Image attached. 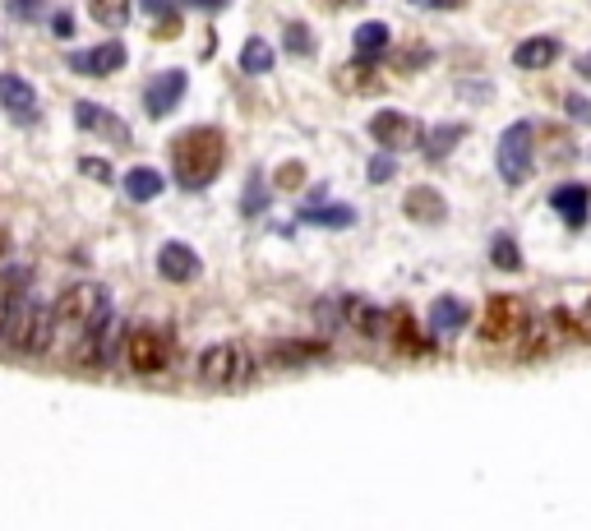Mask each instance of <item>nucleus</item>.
Returning <instances> with one entry per match:
<instances>
[{"label": "nucleus", "instance_id": "obj_1", "mask_svg": "<svg viewBox=\"0 0 591 531\" xmlns=\"http://www.w3.org/2000/svg\"><path fill=\"white\" fill-rule=\"evenodd\" d=\"M227 167V134L218 125H194L171 144V171L181 190H208Z\"/></svg>", "mask_w": 591, "mask_h": 531}, {"label": "nucleus", "instance_id": "obj_2", "mask_svg": "<svg viewBox=\"0 0 591 531\" xmlns=\"http://www.w3.org/2000/svg\"><path fill=\"white\" fill-rule=\"evenodd\" d=\"M107 310H111V291L102 287V282H74V287H65L61 296H56V305H51L56 342L74 347V342L84 338L88 328H93Z\"/></svg>", "mask_w": 591, "mask_h": 531}, {"label": "nucleus", "instance_id": "obj_3", "mask_svg": "<svg viewBox=\"0 0 591 531\" xmlns=\"http://www.w3.org/2000/svg\"><path fill=\"white\" fill-rule=\"evenodd\" d=\"M0 338L10 342L14 351H24V356H42V351H51L56 347V319H51V305L24 291V296L14 301L5 328H0Z\"/></svg>", "mask_w": 591, "mask_h": 531}, {"label": "nucleus", "instance_id": "obj_4", "mask_svg": "<svg viewBox=\"0 0 591 531\" xmlns=\"http://www.w3.org/2000/svg\"><path fill=\"white\" fill-rule=\"evenodd\" d=\"M254 379V356L241 342H213L199 356V384L208 388H245Z\"/></svg>", "mask_w": 591, "mask_h": 531}, {"label": "nucleus", "instance_id": "obj_5", "mask_svg": "<svg viewBox=\"0 0 591 531\" xmlns=\"http://www.w3.org/2000/svg\"><path fill=\"white\" fill-rule=\"evenodd\" d=\"M495 162H499L504 185H522V181H527L531 162H536V125H531V121H513V125H508V130L499 134Z\"/></svg>", "mask_w": 591, "mask_h": 531}, {"label": "nucleus", "instance_id": "obj_6", "mask_svg": "<svg viewBox=\"0 0 591 531\" xmlns=\"http://www.w3.org/2000/svg\"><path fill=\"white\" fill-rule=\"evenodd\" d=\"M527 324H531L527 301H518V296H490V301H485V314H481V342H490V347L522 342Z\"/></svg>", "mask_w": 591, "mask_h": 531}, {"label": "nucleus", "instance_id": "obj_7", "mask_svg": "<svg viewBox=\"0 0 591 531\" xmlns=\"http://www.w3.org/2000/svg\"><path fill=\"white\" fill-rule=\"evenodd\" d=\"M125 361L134 375H162L171 365V333L153 324H139L125 333Z\"/></svg>", "mask_w": 591, "mask_h": 531}, {"label": "nucleus", "instance_id": "obj_8", "mask_svg": "<svg viewBox=\"0 0 591 531\" xmlns=\"http://www.w3.org/2000/svg\"><path fill=\"white\" fill-rule=\"evenodd\" d=\"M116 347H121V314L107 310L84 338L74 342L70 356H74V365H84V370H102V365H111Z\"/></svg>", "mask_w": 591, "mask_h": 531}, {"label": "nucleus", "instance_id": "obj_9", "mask_svg": "<svg viewBox=\"0 0 591 531\" xmlns=\"http://www.w3.org/2000/svg\"><path fill=\"white\" fill-rule=\"evenodd\" d=\"M370 139L388 153H407V148H421V125L411 121L407 111H374Z\"/></svg>", "mask_w": 591, "mask_h": 531}, {"label": "nucleus", "instance_id": "obj_10", "mask_svg": "<svg viewBox=\"0 0 591 531\" xmlns=\"http://www.w3.org/2000/svg\"><path fill=\"white\" fill-rule=\"evenodd\" d=\"M185 88H190V74H185V70H157V74H148V84H144V111L153 116V121L171 116V111L181 107Z\"/></svg>", "mask_w": 591, "mask_h": 531}, {"label": "nucleus", "instance_id": "obj_11", "mask_svg": "<svg viewBox=\"0 0 591 531\" xmlns=\"http://www.w3.org/2000/svg\"><path fill=\"white\" fill-rule=\"evenodd\" d=\"M125 61H130V51H125V42H97V47L88 51H70L65 56V65H70L74 74H93V79H107V74H121Z\"/></svg>", "mask_w": 591, "mask_h": 531}, {"label": "nucleus", "instance_id": "obj_12", "mask_svg": "<svg viewBox=\"0 0 591 531\" xmlns=\"http://www.w3.org/2000/svg\"><path fill=\"white\" fill-rule=\"evenodd\" d=\"M0 111H10L19 125H37L42 121V107H37V93L24 74L0 70Z\"/></svg>", "mask_w": 591, "mask_h": 531}, {"label": "nucleus", "instance_id": "obj_13", "mask_svg": "<svg viewBox=\"0 0 591 531\" xmlns=\"http://www.w3.org/2000/svg\"><path fill=\"white\" fill-rule=\"evenodd\" d=\"M74 125H79L84 134L107 139V144H116V148H130V130H125V121L116 116V111L97 107V102H74Z\"/></svg>", "mask_w": 591, "mask_h": 531}, {"label": "nucleus", "instance_id": "obj_14", "mask_svg": "<svg viewBox=\"0 0 591 531\" xmlns=\"http://www.w3.org/2000/svg\"><path fill=\"white\" fill-rule=\"evenodd\" d=\"M157 273H162L167 282H176V287H185V282H194L199 273H204V259H199L185 241H167L162 250H157Z\"/></svg>", "mask_w": 591, "mask_h": 531}, {"label": "nucleus", "instance_id": "obj_15", "mask_svg": "<svg viewBox=\"0 0 591 531\" xmlns=\"http://www.w3.org/2000/svg\"><path fill=\"white\" fill-rule=\"evenodd\" d=\"M342 310L338 319L342 324H351L361 338H384V324H388V310H379L374 301H365V296H342Z\"/></svg>", "mask_w": 591, "mask_h": 531}, {"label": "nucleus", "instance_id": "obj_16", "mask_svg": "<svg viewBox=\"0 0 591 531\" xmlns=\"http://www.w3.org/2000/svg\"><path fill=\"white\" fill-rule=\"evenodd\" d=\"M550 208L564 218L568 231H582L587 227V213H591V185H582V181L559 185V190L550 194Z\"/></svg>", "mask_w": 591, "mask_h": 531}, {"label": "nucleus", "instance_id": "obj_17", "mask_svg": "<svg viewBox=\"0 0 591 531\" xmlns=\"http://www.w3.org/2000/svg\"><path fill=\"white\" fill-rule=\"evenodd\" d=\"M402 213H407L411 222H421V227H439V222L448 218V204L435 185H411L407 199H402Z\"/></svg>", "mask_w": 591, "mask_h": 531}, {"label": "nucleus", "instance_id": "obj_18", "mask_svg": "<svg viewBox=\"0 0 591 531\" xmlns=\"http://www.w3.org/2000/svg\"><path fill=\"white\" fill-rule=\"evenodd\" d=\"M333 84H338L342 93H384V79H379L374 61H365V56L338 65V70H333Z\"/></svg>", "mask_w": 591, "mask_h": 531}, {"label": "nucleus", "instance_id": "obj_19", "mask_svg": "<svg viewBox=\"0 0 591 531\" xmlns=\"http://www.w3.org/2000/svg\"><path fill=\"white\" fill-rule=\"evenodd\" d=\"M467 319H471V310H467L462 296H439V301L430 305V333H435V338H453V333H462Z\"/></svg>", "mask_w": 591, "mask_h": 531}, {"label": "nucleus", "instance_id": "obj_20", "mask_svg": "<svg viewBox=\"0 0 591 531\" xmlns=\"http://www.w3.org/2000/svg\"><path fill=\"white\" fill-rule=\"evenodd\" d=\"M384 338L393 342L398 351H407V356H425V351H430V338H421V333H416V319H411L407 310H388Z\"/></svg>", "mask_w": 591, "mask_h": 531}, {"label": "nucleus", "instance_id": "obj_21", "mask_svg": "<svg viewBox=\"0 0 591 531\" xmlns=\"http://www.w3.org/2000/svg\"><path fill=\"white\" fill-rule=\"evenodd\" d=\"M559 37H527V42H518V51H513V65L518 70H550V65L559 61Z\"/></svg>", "mask_w": 591, "mask_h": 531}, {"label": "nucleus", "instance_id": "obj_22", "mask_svg": "<svg viewBox=\"0 0 591 531\" xmlns=\"http://www.w3.org/2000/svg\"><path fill=\"white\" fill-rule=\"evenodd\" d=\"M296 222H301V227L347 231V227H356V208H347V204H305L301 213H296Z\"/></svg>", "mask_w": 591, "mask_h": 531}, {"label": "nucleus", "instance_id": "obj_23", "mask_svg": "<svg viewBox=\"0 0 591 531\" xmlns=\"http://www.w3.org/2000/svg\"><path fill=\"white\" fill-rule=\"evenodd\" d=\"M324 356H328L324 342H291V338H282V342L268 347V365H310V361H324Z\"/></svg>", "mask_w": 591, "mask_h": 531}, {"label": "nucleus", "instance_id": "obj_24", "mask_svg": "<svg viewBox=\"0 0 591 531\" xmlns=\"http://www.w3.org/2000/svg\"><path fill=\"white\" fill-rule=\"evenodd\" d=\"M462 134H467V125H458V121L435 125L430 134H421V153H425V162H444V157L462 144Z\"/></svg>", "mask_w": 591, "mask_h": 531}, {"label": "nucleus", "instance_id": "obj_25", "mask_svg": "<svg viewBox=\"0 0 591 531\" xmlns=\"http://www.w3.org/2000/svg\"><path fill=\"white\" fill-rule=\"evenodd\" d=\"M125 194H130L134 204H148V199H157V194L167 190V181H162V171H153V167H134V171H125Z\"/></svg>", "mask_w": 591, "mask_h": 531}, {"label": "nucleus", "instance_id": "obj_26", "mask_svg": "<svg viewBox=\"0 0 591 531\" xmlns=\"http://www.w3.org/2000/svg\"><path fill=\"white\" fill-rule=\"evenodd\" d=\"M388 42H393L388 24H361L356 33H351V47H356V56H365V61H379V56L388 51Z\"/></svg>", "mask_w": 591, "mask_h": 531}, {"label": "nucleus", "instance_id": "obj_27", "mask_svg": "<svg viewBox=\"0 0 591 531\" xmlns=\"http://www.w3.org/2000/svg\"><path fill=\"white\" fill-rule=\"evenodd\" d=\"M282 51H291V56L310 61L314 51H319V37H314V28L305 24V19H291V24L282 28Z\"/></svg>", "mask_w": 591, "mask_h": 531}, {"label": "nucleus", "instance_id": "obj_28", "mask_svg": "<svg viewBox=\"0 0 591 531\" xmlns=\"http://www.w3.org/2000/svg\"><path fill=\"white\" fill-rule=\"evenodd\" d=\"M278 65V51L268 47L264 37H245V47H241V70L245 74H268Z\"/></svg>", "mask_w": 591, "mask_h": 531}, {"label": "nucleus", "instance_id": "obj_29", "mask_svg": "<svg viewBox=\"0 0 591 531\" xmlns=\"http://www.w3.org/2000/svg\"><path fill=\"white\" fill-rule=\"evenodd\" d=\"M24 291H28V268H5V273H0V328H5L14 301H19Z\"/></svg>", "mask_w": 591, "mask_h": 531}, {"label": "nucleus", "instance_id": "obj_30", "mask_svg": "<svg viewBox=\"0 0 591 531\" xmlns=\"http://www.w3.org/2000/svg\"><path fill=\"white\" fill-rule=\"evenodd\" d=\"M490 264H495L499 273H518L522 268V250H518V241H513L508 231H499L495 241H490Z\"/></svg>", "mask_w": 591, "mask_h": 531}, {"label": "nucleus", "instance_id": "obj_31", "mask_svg": "<svg viewBox=\"0 0 591 531\" xmlns=\"http://www.w3.org/2000/svg\"><path fill=\"white\" fill-rule=\"evenodd\" d=\"M88 14L102 28H125L130 24V0H88Z\"/></svg>", "mask_w": 591, "mask_h": 531}, {"label": "nucleus", "instance_id": "obj_32", "mask_svg": "<svg viewBox=\"0 0 591 531\" xmlns=\"http://www.w3.org/2000/svg\"><path fill=\"white\" fill-rule=\"evenodd\" d=\"M268 204H273V199H268V181L259 171H250V176H245V194H241V213L245 218H259Z\"/></svg>", "mask_w": 591, "mask_h": 531}, {"label": "nucleus", "instance_id": "obj_33", "mask_svg": "<svg viewBox=\"0 0 591 531\" xmlns=\"http://www.w3.org/2000/svg\"><path fill=\"white\" fill-rule=\"evenodd\" d=\"M365 176H370V185H388L393 176H398V162H393V153H374L370 157V167H365Z\"/></svg>", "mask_w": 591, "mask_h": 531}, {"label": "nucleus", "instance_id": "obj_34", "mask_svg": "<svg viewBox=\"0 0 591 531\" xmlns=\"http://www.w3.org/2000/svg\"><path fill=\"white\" fill-rule=\"evenodd\" d=\"M47 5H51V0H5V14L19 19V24H33V19H42Z\"/></svg>", "mask_w": 591, "mask_h": 531}, {"label": "nucleus", "instance_id": "obj_35", "mask_svg": "<svg viewBox=\"0 0 591 531\" xmlns=\"http://www.w3.org/2000/svg\"><path fill=\"white\" fill-rule=\"evenodd\" d=\"M273 185H278V190H301V185H305V167H301V162H282V167H278V176H273Z\"/></svg>", "mask_w": 591, "mask_h": 531}, {"label": "nucleus", "instance_id": "obj_36", "mask_svg": "<svg viewBox=\"0 0 591 531\" xmlns=\"http://www.w3.org/2000/svg\"><path fill=\"white\" fill-rule=\"evenodd\" d=\"M144 5L148 19H157V24H171V19H181V10H176V0H139Z\"/></svg>", "mask_w": 591, "mask_h": 531}, {"label": "nucleus", "instance_id": "obj_37", "mask_svg": "<svg viewBox=\"0 0 591 531\" xmlns=\"http://www.w3.org/2000/svg\"><path fill=\"white\" fill-rule=\"evenodd\" d=\"M79 171H84L88 181H102V185H111V167L102 162V157H79Z\"/></svg>", "mask_w": 591, "mask_h": 531}, {"label": "nucleus", "instance_id": "obj_38", "mask_svg": "<svg viewBox=\"0 0 591 531\" xmlns=\"http://www.w3.org/2000/svg\"><path fill=\"white\" fill-rule=\"evenodd\" d=\"M564 111L573 116V121H582V125H591V102L582 93H568L564 97Z\"/></svg>", "mask_w": 591, "mask_h": 531}, {"label": "nucleus", "instance_id": "obj_39", "mask_svg": "<svg viewBox=\"0 0 591 531\" xmlns=\"http://www.w3.org/2000/svg\"><path fill=\"white\" fill-rule=\"evenodd\" d=\"M51 33L56 37H74V14H51Z\"/></svg>", "mask_w": 591, "mask_h": 531}, {"label": "nucleus", "instance_id": "obj_40", "mask_svg": "<svg viewBox=\"0 0 591 531\" xmlns=\"http://www.w3.org/2000/svg\"><path fill=\"white\" fill-rule=\"evenodd\" d=\"M411 5H421V10H462V0H411Z\"/></svg>", "mask_w": 591, "mask_h": 531}, {"label": "nucleus", "instance_id": "obj_41", "mask_svg": "<svg viewBox=\"0 0 591 531\" xmlns=\"http://www.w3.org/2000/svg\"><path fill=\"white\" fill-rule=\"evenodd\" d=\"M185 5H194V10H227L231 0H185Z\"/></svg>", "mask_w": 591, "mask_h": 531}, {"label": "nucleus", "instance_id": "obj_42", "mask_svg": "<svg viewBox=\"0 0 591 531\" xmlns=\"http://www.w3.org/2000/svg\"><path fill=\"white\" fill-rule=\"evenodd\" d=\"M573 70H578V74H582V79H591V56H582V61H578V65H573Z\"/></svg>", "mask_w": 591, "mask_h": 531}, {"label": "nucleus", "instance_id": "obj_43", "mask_svg": "<svg viewBox=\"0 0 591 531\" xmlns=\"http://www.w3.org/2000/svg\"><path fill=\"white\" fill-rule=\"evenodd\" d=\"M5 254H10V236L0 231V264H5Z\"/></svg>", "mask_w": 591, "mask_h": 531}, {"label": "nucleus", "instance_id": "obj_44", "mask_svg": "<svg viewBox=\"0 0 591 531\" xmlns=\"http://www.w3.org/2000/svg\"><path fill=\"white\" fill-rule=\"evenodd\" d=\"M587 310H591V305H587Z\"/></svg>", "mask_w": 591, "mask_h": 531}]
</instances>
